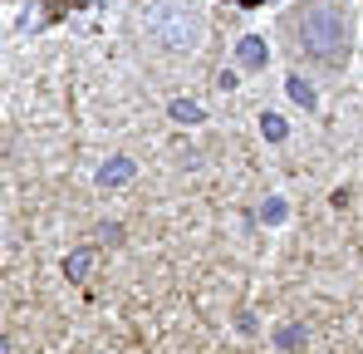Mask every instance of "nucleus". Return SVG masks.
I'll return each mask as SVG.
<instances>
[{"instance_id":"f03ea898","label":"nucleus","mask_w":363,"mask_h":354,"mask_svg":"<svg viewBox=\"0 0 363 354\" xmlns=\"http://www.w3.org/2000/svg\"><path fill=\"white\" fill-rule=\"evenodd\" d=\"M236 59H241L245 69H265L270 50H265V40H260V35H245L241 45H236Z\"/></svg>"},{"instance_id":"423d86ee","label":"nucleus","mask_w":363,"mask_h":354,"mask_svg":"<svg viewBox=\"0 0 363 354\" xmlns=\"http://www.w3.org/2000/svg\"><path fill=\"white\" fill-rule=\"evenodd\" d=\"M260 128H265V138H270V143H280V138H285V118H280V114H265V118H260Z\"/></svg>"},{"instance_id":"f257e3e1","label":"nucleus","mask_w":363,"mask_h":354,"mask_svg":"<svg viewBox=\"0 0 363 354\" xmlns=\"http://www.w3.org/2000/svg\"><path fill=\"white\" fill-rule=\"evenodd\" d=\"M300 40L304 50L324 64H339L344 50H349V30H344V15L329 5V0H314L300 10Z\"/></svg>"},{"instance_id":"7ed1b4c3","label":"nucleus","mask_w":363,"mask_h":354,"mask_svg":"<svg viewBox=\"0 0 363 354\" xmlns=\"http://www.w3.org/2000/svg\"><path fill=\"white\" fill-rule=\"evenodd\" d=\"M128 177H133V163H128V158H113V163H104L99 182H104V187H123Z\"/></svg>"},{"instance_id":"39448f33","label":"nucleus","mask_w":363,"mask_h":354,"mask_svg":"<svg viewBox=\"0 0 363 354\" xmlns=\"http://www.w3.org/2000/svg\"><path fill=\"white\" fill-rule=\"evenodd\" d=\"M285 89H290V99H295V104H300V109H314V89H309V84H304L300 74H290V84H285Z\"/></svg>"},{"instance_id":"6e6552de","label":"nucleus","mask_w":363,"mask_h":354,"mask_svg":"<svg viewBox=\"0 0 363 354\" xmlns=\"http://www.w3.org/2000/svg\"><path fill=\"white\" fill-rule=\"evenodd\" d=\"M300 340H304L300 325H285V330H280V350H300Z\"/></svg>"},{"instance_id":"20e7f679","label":"nucleus","mask_w":363,"mask_h":354,"mask_svg":"<svg viewBox=\"0 0 363 354\" xmlns=\"http://www.w3.org/2000/svg\"><path fill=\"white\" fill-rule=\"evenodd\" d=\"M89 266H94V251H89V246H79V251H74V256L64 261L69 281H84V276H89Z\"/></svg>"},{"instance_id":"0eeeda50","label":"nucleus","mask_w":363,"mask_h":354,"mask_svg":"<svg viewBox=\"0 0 363 354\" xmlns=\"http://www.w3.org/2000/svg\"><path fill=\"white\" fill-rule=\"evenodd\" d=\"M172 118H182V123H201V109L186 104V99H177V104H172Z\"/></svg>"},{"instance_id":"1a4fd4ad","label":"nucleus","mask_w":363,"mask_h":354,"mask_svg":"<svg viewBox=\"0 0 363 354\" xmlns=\"http://www.w3.org/2000/svg\"><path fill=\"white\" fill-rule=\"evenodd\" d=\"M265 222H285V202H280V197L265 202Z\"/></svg>"}]
</instances>
